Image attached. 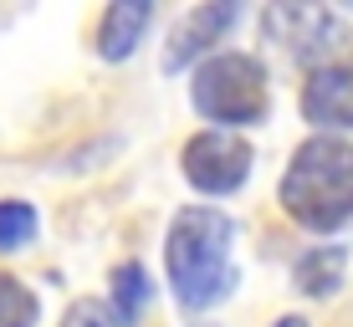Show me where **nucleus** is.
Segmentation results:
<instances>
[{
  "instance_id": "6",
  "label": "nucleus",
  "mask_w": 353,
  "mask_h": 327,
  "mask_svg": "<svg viewBox=\"0 0 353 327\" xmlns=\"http://www.w3.org/2000/svg\"><path fill=\"white\" fill-rule=\"evenodd\" d=\"M302 118L318 123L327 138L353 128V67H343V62L312 67V77L302 82Z\"/></svg>"
},
{
  "instance_id": "1",
  "label": "nucleus",
  "mask_w": 353,
  "mask_h": 327,
  "mask_svg": "<svg viewBox=\"0 0 353 327\" xmlns=\"http://www.w3.org/2000/svg\"><path fill=\"white\" fill-rule=\"evenodd\" d=\"M230 246H236V230H230L225 210L185 204L174 215L169 240H164V271H169L174 297L190 312H205L230 297V286H236V251Z\"/></svg>"
},
{
  "instance_id": "5",
  "label": "nucleus",
  "mask_w": 353,
  "mask_h": 327,
  "mask_svg": "<svg viewBox=\"0 0 353 327\" xmlns=\"http://www.w3.org/2000/svg\"><path fill=\"white\" fill-rule=\"evenodd\" d=\"M266 26H272V36L287 46L297 62H312V67H327L333 62V52H343L348 31L343 21H333L327 10H266Z\"/></svg>"
},
{
  "instance_id": "4",
  "label": "nucleus",
  "mask_w": 353,
  "mask_h": 327,
  "mask_svg": "<svg viewBox=\"0 0 353 327\" xmlns=\"http://www.w3.org/2000/svg\"><path fill=\"white\" fill-rule=\"evenodd\" d=\"M179 164H185V179L200 189V195H236V189L246 184L256 154H251V143L241 138V133L205 128V133H194L185 143Z\"/></svg>"
},
{
  "instance_id": "7",
  "label": "nucleus",
  "mask_w": 353,
  "mask_h": 327,
  "mask_svg": "<svg viewBox=\"0 0 353 327\" xmlns=\"http://www.w3.org/2000/svg\"><path fill=\"white\" fill-rule=\"evenodd\" d=\"M241 10L236 6H194L174 31H169V46H164V72H185L190 62L200 67L210 56V46L236 26Z\"/></svg>"
},
{
  "instance_id": "14",
  "label": "nucleus",
  "mask_w": 353,
  "mask_h": 327,
  "mask_svg": "<svg viewBox=\"0 0 353 327\" xmlns=\"http://www.w3.org/2000/svg\"><path fill=\"white\" fill-rule=\"evenodd\" d=\"M272 327H307V317H282V322H272Z\"/></svg>"
},
{
  "instance_id": "13",
  "label": "nucleus",
  "mask_w": 353,
  "mask_h": 327,
  "mask_svg": "<svg viewBox=\"0 0 353 327\" xmlns=\"http://www.w3.org/2000/svg\"><path fill=\"white\" fill-rule=\"evenodd\" d=\"M62 327H123L113 317L108 302H72V312L62 317Z\"/></svg>"
},
{
  "instance_id": "3",
  "label": "nucleus",
  "mask_w": 353,
  "mask_h": 327,
  "mask_svg": "<svg viewBox=\"0 0 353 327\" xmlns=\"http://www.w3.org/2000/svg\"><path fill=\"white\" fill-rule=\"evenodd\" d=\"M190 103H194V113H200V118H210V123L225 128V133L261 123V118H266V103H272L266 67H261L251 52L205 56V62L194 67Z\"/></svg>"
},
{
  "instance_id": "8",
  "label": "nucleus",
  "mask_w": 353,
  "mask_h": 327,
  "mask_svg": "<svg viewBox=\"0 0 353 327\" xmlns=\"http://www.w3.org/2000/svg\"><path fill=\"white\" fill-rule=\"evenodd\" d=\"M154 10L143 6V0H113V6L103 10V21H97V56L103 62H123V56L139 52L143 31H149Z\"/></svg>"
},
{
  "instance_id": "11",
  "label": "nucleus",
  "mask_w": 353,
  "mask_h": 327,
  "mask_svg": "<svg viewBox=\"0 0 353 327\" xmlns=\"http://www.w3.org/2000/svg\"><path fill=\"white\" fill-rule=\"evenodd\" d=\"M36 240V210L26 200H0V251H26Z\"/></svg>"
},
{
  "instance_id": "9",
  "label": "nucleus",
  "mask_w": 353,
  "mask_h": 327,
  "mask_svg": "<svg viewBox=\"0 0 353 327\" xmlns=\"http://www.w3.org/2000/svg\"><path fill=\"white\" fill-rule=\"evenodd\" d=\"M343 266H348L343 246H318V251H307V256H297L292 282H297V292H307V297H333L338 286H343Z\"/></svg>"
},
{
  "instance_id": "10",
  "label": "nucleus",
  "mask_w": 353,
  "mask_h": 327,
  "mask_svg": "<svg viewBox=\"0 0 353 327\" xmlns=\"http://www.w3.org/2000/svg\"><path fill=\"white\" fill-rule=\"evenodd\" d=\"M143 307H149V276H143L139 261H128V266L113 271V317L123 327H133Z\"/></svg>"
},
{
  "instance_id": "12",
  "label": "nucleus",
  "mask_w": 353,
  "mask_h": 327,
  "mask_svg": "<svg viewBox=\"0 0 353 327\" xmlns=\"http://www.w3.org/2000/svg\"><path fill=\"white\" fill-rule=\"evenodd\" d=\"M41 307H36L31 286L16 276H0V327H36Z\"/></svg>"
},
{
  "instance_id": "2",
  "label": "nucleus",
  "mask_w": 353,
  "mask_h": 327,
  "mask_svg": "<svg viewBox=\"0 0 353 327\" xmlns=\"http://www.w3.org/2000/svg\"><path fill=\"white\" fill-rule=\"evenodd\" d=\"M282 210L307 230H338L353 215V143L307 138L282 174Z\"/></svg>"
}]
</instances>
